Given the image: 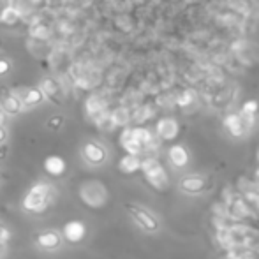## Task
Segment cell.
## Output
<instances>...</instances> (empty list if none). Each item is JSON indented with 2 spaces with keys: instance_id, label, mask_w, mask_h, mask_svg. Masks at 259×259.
<instances>
[{
  "instance_id": "obj_1",
  "label": "cell",
  "mask_w": 259,
  "mask_h": 259,
  "mask_svg": "<svg viewBox=\"0 0 259 259\" xmlns=\"http://www.w3.org/2000/svg\"><path fill=\"white\" fill-rule=\"evenodd\" d=\"M55 199V187L49 182L41 180L35 182L28 192L23 198V210L30 215H39L42 212L48 210V207L51 205V201Z\"/></svg>"
},
{
  "instance_id": "obj_2",
  "label": "cell",
  "mask_w": 259,
  "mask_h": 259,
  "mask_svg": "<svg viewBox=\"0 0 259 259\" xmlns=\"http://www.w3.org/2000/svg\"><path fill=\"white\" fill-rule=\"evenodd\" d=\"M79 154H81V159L86 162V164L95 166V168H97V166L106 164V161H108V157H109L108 148H106L102 143L94 141V139L83 143Z\"/></svg>"
},
{
  "instance_id": "obj_3",
  "label": "cell",
  "mask_w": 259,
  "mask_h": 259,
  "mask_svg": "<svg viewBox=\"0 0 259 259\" xmlns=\"http://www.w3.org/2000/svg\"><path fill=\"white\" fill-rule=\"evenodd\" d=\"M127 212L132 217V221L147 233H155L159 229V221L155 219V215L147 208L139 207V205H127Z\"/></svg>"
},
{
  "instance_id": "obj_4",
  "label": "cell",
  "mask_w": 259,
  "mask_h": 259,
  "mask_svg": "<svg viewBox=\"0 0 259 259\" xmlns=\"http://www.w3.org/2000/svg\"><path fill=\"white\" fill-rule=\"evenodd\" d=\"M141 169H143V173H145L147 180L150 182L154 187L162 189L166 184H168V175H166L162 166L159 164L155 159H145V161L141 162Z\"/></svg>"
},
{
  "instance_id": "obj_5",
  "label": "cell",
  "mask_w": 259,
  "mask_h": 259,
  "mask_svg": "<svg viewBox=\"0 0 259 259\" xmlns=\"http://www.w3.org/2000/svg\"><path fill=\"white\" fill-rule=\"evenodd\" d=\"M64 235L62 231H56V229H46V231H41V233L35 237L34 244L37 245L41 251L46 252H53L58 251V249L64 245Z\"/></svg>"
},
{
  "instance_id": "obj_6",
  "label": "cell",
  "mask_w": 259,
  "mask_h": 259,
  "mask_svg": "<svg viewBox=\"0 0 259 259\" xmlns=\"http://www.w3.org/2000/svg\"><path fill=\"white\" fill-rule=\"evenodd\" d=\"M0 108L4 109L9 117H18V115H21L26 109L21 97L14 90H7L0 94Z\"/></svg>"
},
{
  "instance_id": "obj_7",
  "label": "cell",
  "mask_w": 259,
  "mask_h": 259,
  "mask_svg": "<svg viewBox=\"0 0 259 259\" xmlns=\"http://www.w3.org/2000/svg\"><path fill=\"white\" fill-rule=\"evenodd\" d=\"M16 94L21 97L23 104H25L26 109L37 108L42 102H46V95L44 92L39 88V86H25V88H16Z\"/></svg>"
},
{
  "instance_id": "obj_8",
  "label": "cell",
  "mask_w": 259,
  "mask_h": 259,
  "mask_svg": "<svg viewBox=\"0 0 259 259\" xmlns=\"http://www.w3.org/2000/svg\"><path fill=\"white\" fill-rule=\"evenodd\" d=\"M62 235L64 240L71 245H78L85 240L86 237V226L81 221H69L67 224H64L62 228Z\"/></svg>"
},
{
  "instance_id": "obj_9",
  "label": "cell",
  "mask_w": 259,
  "mask_h": 259,
  "mask_svg": "<svg viewBox=\"0 0 259 259\" xmlns=\"http://www.w3.org/2000/svg\"><path fill=\"white\" fill-rule=\"evenodd\" d=\"M39 88L44 92L46 99H49V101H56V99H60L62 94H64L62 83L56 78H53V76H44V78H41Z\"/></svg>"
},
{
  "instance_id": "obj_10",
  "label": "cell",
  "mask_w": 259,
  "mask_h": 259,
  "mask_svg": "<svg viewBox=\"0 0 259 259\" xmlns=\"http://www.w3.org/2000/svg\"><path fill=\"white\" fill-rule=\"evenodd\" d=\"M44 171L49 177H62L65 173V161L60 155H48L44 159Z\"/></svg>"
},
{
  "instance_id": "obj_11",
  "label": "cell",
  "mask_w": 259,
  "mask_h": 259,
  "mask_svg": "<svg viewBox=\"0 0 259 259\" xmlns=\"http://www.w3.org/2000/svg\"><path fill=\"white\" fill-rule=\"evenodd\" d=\"M120 143L122 147L127 150V154H141L143 150H145V147H143L141 143L138 141V139L134 138V134H132V129H125L124 132H122L120 136Z\"/></svg>"
},
{
  "instance_id": "obj_12",
  "label": "cell",
  "mask_w": 259,
  "mask_h": 259,
  "mask_svg": "<svg viewBox=\"0 0 259 259\" xmlns=\"http://www.w3.org/2000/svg\"><path fill=\"white\" fill-rule=\"evenodd\" d=\"M182 191L191 192V194H198V192H203L207 187V180L203 177H185L180 184Z\"/></svg>"
},
{
  "instance_id": "obj_13",
  "label": "cell",
  "mask_w": 259,
  "mask_h": 259,
  "mask_svg": "<svg viewBox=\"0 0 259 259\" xmlns=\"http://www.w3.org/2000/svg\"><path fill=\"white\" fill-rule=\"evenodd\" d=\"M86 113H88V117H92L95 120L97 117H101L102 113H104V108H106V102L102 101L99 95H90V97L86 99Z\"/></svg>"
},
{
  "instance_id": "obj_14",
  "label": "cell",
  "mask_w": 259,
  "mask_h": 259,
  "mask_svg": "<svg viewBox=\"0 0 259 259\" xmlns=\"http://www.w3.org/2000/svg\"><path fill=\"white\" fill-rule=\"evenodd\" d=\"M224 124H226V129L233 136H244V132L247 131V125H245L242 115H229Z\"/></svg>"
},
{
  "instance_id": "obj_15",
  "label": "cell",
  "mask_w": 259,
  "mask_h": 259,
  "mask_svg": "<svg viewBox=\"0 0 259 259\" xmlns=\"http://www.w3.org/2000/svg\"><path fill=\"white\" fill-rule=\"evenodd\" d=\"M157 132H159V136L161 138H164V139H173L175 136H177V132H178V125H177V122L175 120H161L159 122V125H157Z\"/></svg>"
},
{
  "instance_id": "obj_16",
  "label": "cell",
  "mask_w": 259,
  "mask_h": 259,
  "mask_svg": "<svg viewBox=\"0 0 259 259\" xmlns=\"http://www.w3.org/2000/svg\"><path fill=\"white\" fill-rule=\"evenodd\" d=\"M141 162L143 161H139V157L136 154H127L125 157L120 159L118 168H120V171H124V173H134L141 168Z\"/></svg>"
},
{
  "instance_id": "obj_17",
  "label": "cell",
  "mask_w": 259,
  "mask_h": 259,
  "mask_svg": "<svg viewBox=\"0 0 259 259\" xmlns=\"http://www.w3.org/2000/svg\"><path fill=\"white\" fill-rule=\"evenodd\" d=\"M21 19V12L14 7V5H4L2 12H0V21L5 25H14Z\"/></svg>"
},
{
  "instance_id": "obj_18",
  "label": "cell",
  "mask_w": 259,
  "mask_h": 259,
  "mask_svg": "<svg viewBox=\"0 0 259 259\" xmlns=\"http://www.w3.org/2000/svg\"><path fill=\"white\" fill-rule=\"evenodd\" d=\"M169 159H171V162L177 166V168H182V166L187 164L189 155L182 147H173L171 150H169Z\"/></svg>"
},
{
  "instance_id": "obj_19",
  "label": "cell",
  "mask_w": 259,
  "mask_h": 259,
  "mask_svg": "<svg viewBox=\"0 0 259 259\" xmlns=\"http://www.w3.org/2000/svg\"><path fill=\"white\" fill-rule=\"evenodd\" d=\"M132 134H134V138L138 139V141L141 143L145 148H150L152 147V143H154V136H152L150 132L147 131V129L136 127V129H132Z\"/></svg>"
},
{
  "instance_id": "obj_20",
  "label": "cell",
  "mask_w": 259,
  "mask_h": 259,
  "mask_svg": "<svg viewBox=\"0 0 259 259\" xmlns=\"http://www.w3.org/2000/svg\"><path fill=\"white\" fill-rule=\"evenodd\" d=\"M65 124V118L62 117V115H53V117H49L48 120H46V127L49 129V131H60L62 127H64Z\"/></svg>"
},
{
  "instance_id": "obj_21",
  "label": "cell",
  "mask_w": 259,
  "mask_h": 259,
  "mask_svg": "<svg viewBox=\"0 0 259 259\" xmlns=\"http://www.w3.org/2000/svg\"><path fill=\"white\" fill-rule=\"evenodd\" d=\"M12 71V60H9L7 56H0V79L7 78Z\"/></svg>"
},
{
  "instance_id": "obj_22",
  "label": "cell",
  "mask_w": 259,
  "mask_h": 259,
  "mask_svg": "<svg viewBox=\"0 0 259 259\" xmlns=\"http://www.w3.org/2000/svg\"><path fill=\"white\" fill-rule=\"evenodd\" d=\"M113 117V122H115V125H124L129 122V115L125 109H117V111L111 115Z\"/></svg>"
},
{
  "instance_id": "obj_23",
  "label": "cell",
  "mask_w": 259,
  "mask_h": 259,
  "mask_svg": "<svg viewBox=\"0 0 259 259\" xmlns=\"http://www.w3.org/2000/svg\"><path fill=\"white\" fill-rule=\"evenodd\" d=\"M48 34H49L48 26H42V25L35 26L34 30H32V35H35V37H46Z\"/></svg>"
},
{
  "instance_id": "obj_24",
  "label": "cell",
  "mask_w": 259,
  "mask_h": 259,
  "mask_svg": "<svg viewBox=\"0 0 259 259\" xmlns=\"http://www.w3.org/2000/svg\"><path fill=\"white\" fill-rule=\"evenodd\" d=\"M0 240H4V242L11 240V231H9V229L5 228L2 222H0Z\"/></svg>"
},
{
  "instance_id": "obj_25",
  "label": "cell",
  "mask_w": 259,
  "mask_h": 259,
  "mask_svg": "<svg viewBox=\"0 0 259 259\" xmlns=\"http://www.w3.org/2000/svg\"><path fill=\"white\" fill-rule=\"evenodd\" d=\"M7 139H9V129L7 125H4V127H0V145L7 143Z\"/></svg>"
},
{
  "instance_id": "obj_26",
  "label": "cell",
  "mask_w": 259,
  "mask_h": 259,
  "mask_svg": "<svg viewBox=\"0 0 259 259\" xmlns=\"http://www.w3.org/2000/svg\"><path fill=\"white\" fill-rule=\"evenodd\" d=\"M9 155V147L7 143H4V145H0V161H5Z\"/></svg>"
},
{
  "instance_id": "obj_27",
  "label": "cell",
  "mask_w": 259,
  "mask_h": 259,
  "mask_svg": "<svg viewBox=\"0 0 259 259\" xmlns=\"http://www.w3.org/2000/svg\"><path fill=\"white\" fill-rule=\"evenodd\" d=\"M9 118H11V117H9V115L4 111V109L0 108V127H4V125H7Z\"/></svg>"
},
{
  "instance_id": "obj_28",
  "label": "cell",
  "mask_w": 259,
  "mask_h": 259,
  "mask_svg": "<svg viewBox=\"0 0 259 259\" xmlns=\"http://www.w3.org/2000/svg\"><path fill=\"white\" fill-rule=\"evenodd\" d=\"M5 251H7V242L4 240H0V259L5 256Z\"/></svg>"
},
{
  "instance_id": "obj_29",
  "label": "cell",
  "mask_w": 259,
  "mask_h": 259,
  "mask_svg": "<svg viewBox=\"0 0 259 259\" xmlns=\"http://www.w3.org/2000/svg\"><path fill=\"white\" fill-rule=\"evenodd\" d=\"M0 12H2V9H0Z\"/></svg>"
}]
</instances>
